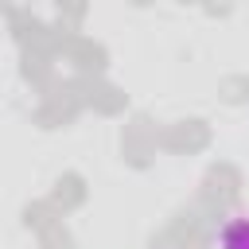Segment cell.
Returning a JSON list of instances; mask_svg holds the SVG:
<instances>
[{"label":"cell","instance_id":"obj_1","mask_svg":"<svg viewBox=\"0 0 249 249\" xmlns=\"http://www.w3.org/2000/svg\"><path fill=\"white\" fill-rule=\"evenodd\" d=\"M218 249H249V218H230L218 230Z\"/></svg>","mask_w":249,"mask_h":249}]
</instances>
